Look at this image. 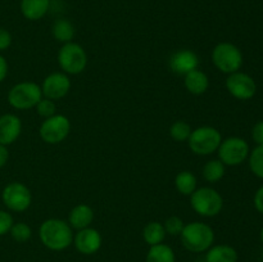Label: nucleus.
I'll return each mask as SVG.
<instances>
[{"label":"nucleus","instance_id":"1","mask_svg":"<svg viewBox=\"0 0 263 262\" xmlns=\"http://www.w3.org/2000/svg\"><path fill=\"white\" fill-rule=\"evenodd\" d=\"M41 243L51 251H63L73 241V233L68 222L59 218H49L40 225Z\"/></svg>","mask_w":263,"mask_h":262},{"label":"nucleus","instance_id":"2","mask_svg":"<svg viewBox=\"0 0 263 262\" xmlns=\"http://www.w3.org/2000/svg\"><path fill=\"white\" fill-rule=\"evenodd\" d=\"M181 243L187 251L200 253L208 251L215 241V231L207 223L190 222L184 226L181 234Z\"/></svg>","mask_w":263,"mask_h":262},{"label":"nucleus","instance_id":"3","mask_svg":"<svg viewBox=\"0 0 263 262\" xmlns=\"http://www.w3.org/2000/svg\"><path fill=\"white\" fill-rule=\"evenodd\" d=\"M8 103L14 109L26 110L35 108L43 99V91L37 84L31 81L18 82L8 91Z\"/></svg>","mask_w":263,"mask_h":262},{"label":"nucleus","instance_id":"4","mask_svg":"<svg viewBox=\"0 0 263 262\" xmlns=\"http://www.w3.org/2000/svg\"><path fill=\"white\" fill-rule=\"evenodd\" d=\"M222 141V135L217 128L212 126H200L192 131L187 144L193 153L198 156H210L217 152Z\"/></svg>","mask_w":263,"mask_h":262},{"label":"nucleus","instance_id":"5","mask_svg":"<svg viewBox=\"0 0 263 262\" xmlns=\"http://www.w3.org/2000/svg\"><path fill=\"white\" fill-rule=\"evenodd\" d=\"M192 208L203 217H215L222 211L223 198L213 188H200L190 195Z\"/></svg>","mask_w":263,"mask_h":262},{"label":"nucleus","instance_id":"6","mask_svg":"<svg viewBox=\"0 0 263 262\" xmlns=\"http://www.w3.org/2000/svg\"><path fill=\"white\" fill-rule=\"evenodd\" d=\"M212 62L218 71L231 74L243 66V54L240 49L231 43H220L212 51Z\"/></svg>","mask_w":263,"mask_h":262},{"label":"nucleus","instance_id":"7","mask_svg":"<svg viewBox=\"0 0 263 262\" xmlns=\"http://www.w3.org/2000/svg\"><path fill=\"white\" fill-rule=\"evenodd\" d=\"M59 67L67 74H79L86 68L87 54L80 44L66 43L58 53Z\"/></svg>","mask_w":263,"mask_h":262},{"label":"nucleus","instance_id":"8","mask_svg":"<svg viewBox=\"0 0 263 262\" xmlns=\"http://www.w3.org/2000/svg\"><path fill=\"white\" fill-rule=\"evenodd\" d=\"M249 152V144L238 136L222 140L217 149L218 159L225 166H239L248 158Z\"/></svg>","mask_w":263,"mask_h":262},{"label":"nucleus","instance_id":"9","mask_svg":"<svg viewBox=\"0 0 263 262\" xmlns=\"http://www.w3.org/2000/svg\"><path fill=\"white\" fill-rule=\"evenodd\" d=\"M71 122L63 115H54L45 118L40 126V138L48 144H59L69 135Z\"/></svg>","mask_w":263,"mask_h":262},{"label":"nucleus","instance_id":"10","mask_svg":"<svg viewBox=\"0 0 263 262\" xmlns=\"http://www.w3.org/2000/svg\"><path fill=\"white\" fill-rule=\"evenodd\" d=\"M2 199L5 207L13 212H23L31 205V192L25 184L18 181L9 182L3 189Z\"/></svg>","mask_w":263,"mask_h":262},{"label":"nucleus","instance_id":"11","mask_svg":"<svg viewBox=\"0 0 263 262\" xmlns=\"http://www.w3.org/2000/svg\"><path fill=\"white\" fill-rule=\"evenodd\" d=\"M226 89L239 100H249L256 95L257 84L252 76L244 72H234L226 79Z\"/></svg>","mask_w":263,"mask_h":262},{"label":"nucleus","instance_id":"12","mask_svg":"<svg viewBox=\"0 0 263 262\" xmlns=\"http://www.w3.org/2000/svg\"><path fill=\"white\" fill-rule=\"evenodd\" d=\"M69 89H71V81L67 73H63V72H54L46 76L41 86L44 97L51 100L64 98L68 94Z\"/></svg>","mask_w":263,"mask_h":262},{"label":"nucleus","instance_id":"13","mask_svg":"<svg viewBox=\"0 0 263 262\" xmlns=\"http://www.w3.org/2000/svg\"><path fill=\"white\" fill-rule=\"evenodd\" d=\"M74 247L82 254H94L102 246V235L97 229L86 228L77 231L73 238Z\"/></svg>","mask_w":263,"mask_h":262},{"label":"nucleus","instance_id":"14","mask_svg":"<svg viewBox=\"0 0 263 262\" xmlns=\"http://www.w3.org/2000/svg\"><path fill=\"white\" fill-rule=\"evenodd\" d=\"M199 58L197 54L190 49H181L171 55L168 61V66L172 72L177 74H186L192 72L193 69L198 68Z\"/></svg>","mask_w":263,"mask_h":262},{"label":"nucleus","instance_id":"15","mask_svg":"<svg viewBox=\"0 0 263 262\" xmlns=\"http://www.w3.org/2000/svg\"><path fill=\"white\" fill-rule=\"evenodd\" d=\"M22 131V122L20 117L13 113H5L0 116V144L2 145H10L14 143L21 135Z\"/></svg>","mask_w":263,"mask_h":262},{"label":"nucleus","instance_id":"16","mask_svg":"<svg viewBox=\"0 0 263 262\" xmlns=\"http://www.w3.org/2000/svg\"><path fill=\"white\" fill-rule=\"evenodd\" d=\"M94 220V211L87 204H77L71 210L68 215V223L76 230L89 228Z\"/></svg>","mask_w":263,"mask_h":262},{"label":"nucleus","instance_id":"17","mask_svg":"<svg viewBox=\"0 0 263 262\" xmlns=\"http://www.w3.org/2000/svg\"><path fill=\"white\" fill-rule=\"evenodd\" d=\"M50 8V0H21V12L28 21H39L45 17Z\"/></svg>","mask_w":263,"mask_h":262},{"label":"nucleus","instance_id":"18","mask_svg":"<svg viewBox=\"0 0 263 262\" xmlns=\"http://www.w3.org/2000/svg\"><path fill=\"white\" fill-rule=\"evenodd\" d=\"M184 85L190 94L202 95L210 87V79L204 72L197 68L185 74Z\"/></svg>","mask_w":263,"mask_h":262},{"label":"nucleus","instance_id":"19","mask_svg":"<svg viewBox=\"0 0 263 262\" xmlns=\"http://www.w3.org/2000/svg\"><path fill=\"white\" fill-rule=\"evenodd\" d=\"M207 262H238V252L228 244H218L208 249L205 254Z\"/></svg>","mask_w":263,"mask_h":262},{"label":"nucleus","instance_id":"20","mask_svg":"<svg viewBox=\"0 0 263 262\" xmlns=\"http://www.w3.org/2000/svg\"><path fill=\"white\" fill-rule=\"evenodd\" d=\"M53 36L57 41L59 43H71L72 39L74 38V26L72 25V22H69L66 18H58V20L54 22L53 28Z\"/></svg>","mask_w":263,"mask_h":262},{"label":"nucleus","instance_id":"21","mask_svg":"<svg viewBox=\"0 0 263 262\" xmlns=\"http://www.w3.org/2000/svg\"><path fill=\"white\" fill-rule=\"evenodd\" d=\"M143 238L145 243L149 246H156V244H161L166 238V230H164L163 223L158 222V221H152L145 225L143 230Z\"/></svg>","mask_w":263,"mask_h":262},{"label":"nucleus","instance_id":"22","mask_svg":"<svg viewBox=\"0 0 263 262\" xmlns=\"http://www.w3.org/2000/svg\"><path fill=\"white\" fill-rule=\"evenodd\" d=\"M146 262H175V253L167 244H156L148 251Z\"/></svg>","mask_w":263,"mask_h":262},{"label":"nucleus","instance_id":"23","mask_svg":"<svg viewBox=\"0 0 263 262\" xmlns=\"http://www.w3.org/2000/svg\"><path fill=\"white\" fill-rule=\"evenodd\" d=\"M175 186L182 195H192L197 189V177L190 171H181L175 179Z\"/></svg>","mask_w":263,"mask_h":262},{"label":"nucleus","instance_id":"24","mask_svg":"<svg viewBox=\"0 0 263 262\" xmlns=\"http://www.w3.org/2000/svg\"><path fill=\"white\" fill-rule=\"evenodd\" d=\"M225 175V164L220 159H211L203 167V177L208 182H217Z\"/></svg>","mask_w":263,"mask_h":262},{"label":"nucleus","instance_id":"25","mask_svg":"<svg viewBox=\"0 0 263 262\" xmlns=\"http://www.w3.org/2000/svg\"><path fill=\"white\" fill-rule=\"evenodd\" d=\"M249 169L254 176L263 179V145H257L249 152Z\"/></svg>","mask_w":263,"mask_h":262},{"label":"nucleus","instance_id":"26","mask_svg":"<svg viewBox=\"0 0 263 262\" xmlns=\"http://www.w3.org/2000/svg\"><path fill=\"white\" fill-rule=\"evenodd\" d=\"M192 127L185 121H176L170 127V135L175 141H187L190 134H192Z\"/></svg>","mask_w":263,"mask_h":262},{"label":"nucleus","instance_id":"27","mask_svg":"<svg viewBox=\"0 0 263 262\" xmlns=\"http://www.w3.org/2000/svg\"><path fill=\"white\" fill-rule=\"evenodd\" d=\"M9 233L15 241H21V243L27 241L31 238V235H32V230H31V228L26 222L13 223Z\"/></svg>","mask_w":263,"mask_h":262},{"label":"nucleus","instance_id":"28","mask_svg":"<svg viewBox=\"0 0 263 262\" xmlns=\"http://www.w3.org/2000/svg\"><path fill=\"white\" fill-rule=\"evenodd\" d=\"M36 112H37L39 116L44 118H49L51 116L55 115V110H57V105L54 103V100L48 99V98H44L41 99L40 102L36 104Z\"/></svg>","mask_w":263,"mask_h":262},{"label":"nucleus","instance_id":"29","mask_svg":"<svg viewBox=\"0 0 263 262\" xmlns=\"http://www.w3.org/2000/svg\"><path fill=\"white\" fill-rule=\"evenodd\" d=\"M164 230H166V234H170V235H180L184 229L185 223L179 216H171L166 220V222L163 223Z\"/></svg>","mask_w":263,"mask_h":262},{"label":"nucleus","instance_id":"30","mask_svg":"<svg viewBox=\"0 0 263 262\" xmlns=\"http://www.w3.org/2000/svg\"><path fill=\"white\" fill-rule=\"evenodd\" d=\"M13 223H14V221H13V216L10 215L9 212H7V211L0 210V236L9 233Z\"/></svg>","mask_w":263,"mask_h":262},{"label":"nucleus","instance_id":"31","mask_svg":"<svg viewBox=\"0 0 263 262\" xmlns=\"http://www.w3.org/2000/svg\"><path fill=\"white\" fill-rule=\"evenodd\" d=\"M252 139L257 145H263V121H258L252 128Z\"/></svg>","mask_w":263,"mask_h":262},{"label":"nucleus","instance_id":"32","mask_svg":"<svg viewBox=\"0 0 263 262\" xmlns=\"http://www.w3.org/2000/svg\"><path fill=\"white\" fill-rule=\"evenodd\" d=\"M12 44V35L5 28H0V51L7 50Z\"/></svg>","mask_w":263,"mask_h":262},{"label":"nucleus","instance_id":"33","mask_svg":"<svg viewBox=\"0 0 263 262\" xmlns=\"http://www.w3.org/2000/svg\"><path fill=\"white\" fill-rule=\"evenodd\" d=\"M253 203L256 210L263 215V185L261 188H258V190H257L256 194H254Z\"/></svg>","mask_w":263,"mask_h":262},{"label":"nucleus","instance_id":"34","mask_svg":"<svg viewBox=\"0 0 263 262\" xmlns=\"http://www.w3.org/2000/svg\"><path fill=\"white\" fill-rule=\"evenodd\" d=\"M8 76V62L4 57L0 54V82L4 81Z\"/></svg>","mask_w":263,"mask_h":262},{"label":"nucleus","instance_id":"35","mask_svg":"<svg viewBox=\"0 0 263 262\" xmlns=\"http://www.w3.org/2000/svg\"><path fill=\"white\" fill-rule=\"evenodd\" d=\"M8 159H9V152H8V148L5 145H2V144H0V169L7 164Z\"/></svg>","mask_w":263,"mask_h":262},{"label":"nucleus","instance_id":"36","mask_svg":"<svg viewBox=\"0 0 263 262\" xmlns=\"http://www.w3.org/2000/svg\"><path fill=\"white\" fill-rule=\"evenodd\" d=\"M261 240H262V243H263V226H262V229H261Z\"/></svg>","mask_w":263,"mask_h":262}]
</instances>
